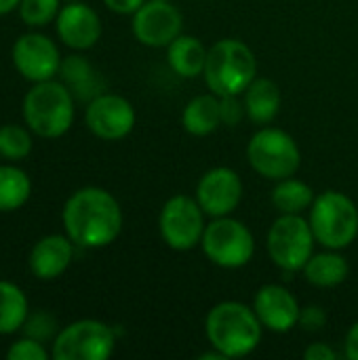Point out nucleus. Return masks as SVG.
<instances>
[{"mask_svg": "<svg viewBox=\"0 0 358 360\" xmlns=\"http://www.w3.org/2000/svg\"><path fill=\"white\" fill-rule=\"evenodd\" d=\"M61 0H21L19 2V17L25 25L42 27L57 19Z\"/></svg>", "mask_w": 358, "mask_h": 360, "instance_id": "nucleus-27", "label": "nucleus"}, {"mask_svg": "<svg viewBox=\"0 0 358 360\" xmlns=\"http://www.w3.org/2000/svg\"><path fill=\"white\" fill-rule=\"evenodd\" d=\"M203 74L211 93L241 95L257 78V59L243 40L224 38L209 49Z\"/></svg>", "mask_w": 358, "mask_h": 360, "instance_id": "nucleus-4", "label": "nucleus"}, {"mask_svg": "<svg viewBox=\"0 0 358 360\" xmlns=\"http://www.w3.org/2000/svg\"><path fill=\"white\" fill-rule=\"evenodd\" d=\"M116 346L114 329L95 319H82L63 327L55 342L51 356L55 360H106Z\"/></svg>", "mask_w": 358, "mask_h": 360, "instance_id": "nucleus-9", "label": "nucleus"}, {"mask_svg": "<svg viewBox=\"0 0 358 360\" xmlns=\"http://www.w3.org/2000/svg\"><path fill=\"white\" fill-rule=\"evenodd\" d=\"M207 53L209 49H205V44L196 36L179 34L167 46V61L171 70L181 78H196L205 72Z\"/></svg>", "mask_w": 358, "mask_h": 360, "instance_id": "nucleus-18", "label": "nucleus"}, {"mask_svg": "<svg viewBox=\"0 0 358 360\" xmlns=\"http://www.w3.org/2000/svg\"><path fill=\"white\" fill-rule=\"evenodd\" d=\"M6 359L8 360H46L49 352L44 350V346L34 340V338H23L17 340L8 350H6Z\"/></svg>", "mask_w": 358, "mask_h": 360, "instance_id": "nucleus-28", "label": "nucleus"}, {"mask_svg": "<svg viewBox=\"0 0 358 360\" xmlns=\"http://www.w3.org/2000/svg\"><path fill=\"white\" fill-rule=\"evenodd\" d=\"M84 120L95 137L106 141H116L133 131L135 110L129 99L116 93H99L89 101Z\"/></svg>", "mask_w": 358, "mask_h": 360, "instance_id": "nucleus-13", "label": "nucleus"}, {"mask_svg": "<svg viewBox=\"0 0 358 360\" xmlns=\"http://www.w3.org/2000/svg\"><path fill=\"white\" fill-rule=\"evenodd\" d=\"M219 105H222V124H226V127L238 124L243 114H247L245 103L238 101V95H222Z\"/></svg>", "mask_w": 358, "mask_h": 360, "instance_id": "nucleus-30", "label": "nucleus"}, {"mask_svg": "<svg viewBox=\"0 0 358 360\" xmlns=\"http://www.w3.org/2000/svg\"><path fill=\"white\" fill-rule=\"evenodd\" d=\"M32 194V181L25 171L13 165H0V213L21 209Z\"/></svg>", "mask_w": 358, "mask_h": 360, "instance_id": "nucleus-23", "label": "nucleus"}, {"mask_svg": "<svg viewBox=\"0 0 358 360\" xmlns=\"http://www.w3.org/2000/svg\"><path fill=\"white\" fill-rule=\"evenodd\" d=\"M262 329L255 310L238 302H222L213 306L205 319V333L211 348L226 359L251 354L260 346Z\"/></svg>", "mask_w": 358, "mask_h": 360, "instance_id": "nucleus-2", "label": "nucleus"}, {"mask_svg": "<svg viewBox=\"0 0 358 360\" xmlns=\"http://www.w3.org/2000/svg\"><path fill=\"white\" fill-rule=\"evenodd\" d=\"M61 74H63V80L68 82L65 86L70 91H74L76 95L80 91V97L93 99L101 91V84L97 80L95 70L91 68V63L87 59H82L78 55H72L65 61H61Z\"/></svg>", "mask_w": 358, "mask_h": 360, "instance_id": "nucleus-25", "label": "nucleus"}, {"mask_svg": "<svg viewBox=\"0 0 358 360\" xmlns=\"http://www.w3.org/2000/svg\"><path fill=\"white\" fill-rule=\"evenodd\" d=\"M65 234L84 249H103L112 245L122 230V209L103 188L87 186L76 190L61 213Z\"/></svg>", "mask_w": 358, "mask_h": 360, "instance_id": "nucleus-1", "label": "nucleus"}, {"mask_svg": "<svg viewBox=\"0 0 358 360\" xmlns=\"http://www.w3.org/2000/svg\"><path fill=\"white\" fill-rule=\"evenodd\" d=\"M304 359L306 360H335L338 359V352L329 346V344H312L306 348L304 352Z\"/></svg>", "mask_w": 358, "mask_h": 360, "instance_id": "nucleus-33", "label": "nucleus"}, {"mask_svg": "<svg viewBox=\"0 0 358 360\" xmlns=\"http://www.w3.org/2000/svg\"><path fill=\"white\" fill-rule=\"evenodd\" d=\"M160 236L167 247L173 251H190L200 245L205 234V211L186 194L171 196L160 211L158 217Z\"/></svg>", "mask_w": 358, "mask_h": 360, "instance_id": "nucleus-10", "label": "nucleus"}, {"mask_svg": "<svg viewBox=\"0 0 358 360\" xmlns=\"http://www.w3.org/2000/svg\"><path fill=\"white\" fill-rule=\"evenodd\" d=\"M310 228L317 243L327 249L342 251L358 236V209L354 200L338 190L319 194L310 207Z\"/></svg>", "mask_w": 358, "mask_h": 360, "instance_id": "nucleus-5", "label": "nucleus"}, {"mask_svg": "<svg viewBox=\"0 0 358 360\" xmlns=\"http://www.w3.org/2000/svg\"><path fill=\"white\" fill-rule=\"evenodd\" d=\"M21 114L27 129L38 137H61L74 122V95L63 82H34L23 97Z\"/></svg>", "mask_w": 358, "mask_h": 360, "instance_id": "nucleus-3", "label": "nucleus"}, {"mask_svg": "<svg viewBox=\"0 0 358 360\" xmlns=\"http://www.w3.org/2000/svg\"><path fill=\"white\" fill-rule=\"evenodd\" d=\"M325 321H327V316H325L323 308H319V306H310V308L302 310V314H300V323H298V325H302L306 331H319V329L325 325Z\"/></svg>", "mask_w": 358, "mask_h": 360, "instance_id": "nucleus-31", "label": "nucleus"}, {"mask_svg": "<svg viewBox=\"0 0 358 360\" xmlns=\"http://www.w3.org/2000/svg\"><path fill=\"white\" fill-rule=\"evenodd\" d=\"M181 124L190 135L205 137L211 135L219 124H222V105H219V95L207 93L194 97L181 114Z\"/></svg>", "mask_w": 358, "mask_h": 360, "instance_id": "nucleus-20", "label": "nucleus"}, {"mask_svg": "<svg viewBox=\"0 0 358 360\" xmlns=\"http://www.w3.org/2000/svg\"><path fill=\"white\" fill-rule=\"evenodd\" d=\"M21 0H0V15H8L11 11L19 8Z\"/></svg>", "mask_w": 358, "mask_h": 360, "instance_id": "nucleus-35", "label": "nucleus"}, {"mask_svg": "<svg viewBox=\"0 0 358 360\" xmlns=\"http://www.w3.org/2000/svg\"><path fill=\"white\" fill-rule=\"evenodd\" d=\"M314 232L302 215H281L268 232V255L285 272L304 270L314 251Z\"/></svg>", "mask_w": 358, "mask_h": 360, "instance_id": "nucleus-8", "label": "nucleus"}, {"mask_svg": "<svg viewBox=\"0 0 358 360\" xmlns=\"http://www.w3.org/2000/svg\"><path fill=\"white\" fill-rule=\"evenodd\" d=\"M32 152V135L25 127L19 124H2L0 127V156L4 160L17 162L27 158Z\"/></svg>", "mask_w": 358, "mask_h": 360, "instance_id": "nucleus-26", "label": "nucleus"}, {"mask_svg": "<svg viewBox=\"0 0 358 360\" xmlns=\"http://www.w3.org/2000/svg\"><path fill=\"white\" fill-rule=\"evenodd\" d=\"M348 272H350L348 262L333 249H329L327 253H317V255L312 253V257L304 266L306 281L321 289H331L342 285L348 278Z\"/></svg>", "mask_w": 358, "mask_h": 360, "instance_id": "nucleus-21", "label": "nucleus"}, {"mask_svg": "<svg viewBox=\"0 0 358 360\" xmlns=\"http://www.w3.org/2000/svg\"><path fill=\"white\" fill-rule=\"evenodd\" d=\"M245 112L255 124H268L281 110V89L270 78H255L245 91Z\"/></svg>", "mask_w": 358, "mask_h": 360, "instance_id": "nucleus-19", "label": "nucleus"}, {"mask_svg": "<svg viewBox=\"0 0 358 360\" xmlns=\"http://www.w3.org/2000/svg\"><path fill=\"white\" fill-rule=\"evenodd\" d=\"M55 27L61 42L74 51H87L101 38V19L95 8L82 0H72L61 6L55 19Z\"/></svg>", "mask_w": 358, "mask_h": 360, "instance_id": "nucleus-15", "label": "nucleus"}, {"mask_svg": "<svg viewBox=\"0 0 358 360\" xmlns=\"http://www.w3.org/2000/svg\"><path fill=\"white\" fill-rule=\"evenodd\" d=\"M65 2H72V0H65Z\"/></svg>", "mask_w": 358, "mask_h": 360, "instance_id": "nucleus-36", "label": "nucleus"}, {"mask_svg": "<svg viewBox=\"0 0 358 360\" xmlns=\"http://www.w3.org/2000/svg\"><path fill=\"white\" fill-rule=\"evenodd\" d=\"M253 310L262 327L272 333H289L302 314L298 300L281 285H264L253 297Z\"/></svg>", "mask_w": 358, "mask_h": 360, "instance_id": "nucleus-16", "label": "nucleus"}, {"mask_svg": "<svg viewBox=\"0 0 358 360\" xmlns=\"http://www.w3.org/2000/svg\"><path fill=\"white\" fill-rule=\"evenodd\" d=\"M23 331H25L27 338H34V340L42 342V340H49V338L53 335V331H55V321H53L51 314L38 312V314H34V316H27V321H25V325H23Z\"/></svg>", "mask_w": 358, "mask_h": 360, "instance_id": "nucleus-29", "label": "nucleus"}, {"mask_svg": "<svg viewBox=\"0 0 358 360\" xmlns=\"http://www.w3.org/2000/svg\"><path fill=\"white\" fill-rule=\"evenodd\" d=\"M17 72L30 82L53 80L61 70V55L57 44L38 32L21 34L11 51Z\"/></svg>", "mask_w": 358, "mask_h": 360, "instance_id": "nucleus-11", "label": "nucleus"}, {"mask_svg": "<svg viewBox=\"0 0 358 360\" xmlns=\"http://www.w3.org/2000/svg\"><path fill=\"white\" fill-rule=\"evenodd\" d=\"M314 198L312 188L293 177L281 179L272 190V205L281 211V215H302V211L312 207Z\"/></svg>", "mask_w": 358, "mask_h": 360, "instance_id": "nucleus-24", "label": "nucleus"}, {"mask_svg": "<svg viewBox=\"0 0 358 360\" xmlns=\"http://www.w3.org/2000/svg\"><path fill=\"white\" fill-rule=\"evenodd\" d=\"M146 0H103V4L118 15H135Z\"/></svg>", "mask_w": 358, "mask_h": 360, "instance_id": "nucleus-32", "label": "nucleus"}, {"mask_svg": "<svg viewBox=\"0 0 358 360\" xmlns=\"http://www.w3.org/2000/svg\"><path fill=\"white\" fill-rule=\"evenodd\" d=\"M247 158L255 173L274 181L293 177L302 162L295 139L287 131L274 127H266L251 137Z\"/></svg>", "mask_w": 358, "mask_h": 360, "instance_id": "nucleus-6", "label": "nucleus"}, {"mask_svg": "<svg viewBox=\"0 0 358 360\" xmlns=\"http://www.w3.org/2000/svg\"><path fill=\"white\" fill-rule=\"evenodd\" d=\"M200 247L205 255L219 268L236 270L251 262L255 253V240L251 230L232 217H213L207 224Z\"/></svg>", "mask_w": 358, "mask_h": 360, "instance_id": "nucleus-7", "label": "nucleus"}, {"mask_svg": "<svg viewBox=\"0 0 358 360\" xmlns=\"http://www.w3.org/2000/svg\"><path fill=\"white\" fill-rule=\"evenodd\" d=\"M344 352L348 360H358V323H354L348 333H346V342H344Z\"/></svg>", "mask_w": 358, "mask_h": 360, "instance_id": "nucleus-34", "label": "nucleus"}, {"mask_svg": "<svg viewBox=\"0 0 358 360\" xmlns=\"http://www.w3.org/2000/svg\"><path fill=\"white\" fill-rule=\"evenodd\" d=\"M27 297L11 281H0V335H11L23 329L27 321Z\"/></svg>", "mask_w": 358, "mask_h": 360, "instance_id": "nucleus-22", "label": "nucleus"}, {"mask_svg": "<svg viewBox=\"0 0 358 360\" xmlns=\"http://www.w3.org/2000/svg\"><path fill=\"white\" fill-rule=\"evenodd\" d=\"M72 257H74L72 238L68 234L65 236L49 234L32 247L27 264L36 278L53 281V278H59L68 270V266L72 264Z\"/></svg>", "mask_w": 358, "mask_h": 360, "instance_id": "nucleus-17", "label": "nucleus"}, {"mask_svg": "<svg viewBox=\"0 0 358 360\" xmlns=\"http://www.w3.org/2000/svg\"><path fill=\"white\" fill-rule=\"evenodd\" d=\"M243 198V181L236 171L215 167L207 171L196 186V202L209 217L230 215Z\"/></svg>", "mask_w": 358, "mask_h": 360, "instance_id": "nucleus-14", "label": "nucleus"}, {"mask_svg": "<svg viewBox=\"0 0 358 360\" xmlns=\"http://www.w3.org/2000/svg\"><path fill=\"white\" fill-rule=\"evenodd\" d=\"M184 17L169 0H146L133 15V34L146 46H169L181 34Z\"/></svg>", "mask_w": 358, "mask_h": 360, "instance_id": "nucleus-12", "label": "nucleus"}]
</instances>
